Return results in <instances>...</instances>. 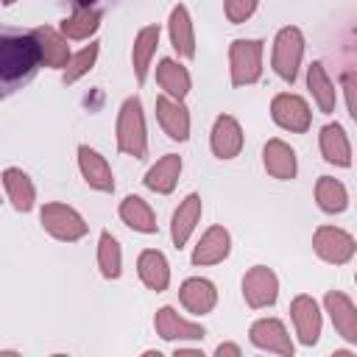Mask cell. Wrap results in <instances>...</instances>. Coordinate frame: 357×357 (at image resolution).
<instances>
[{"label":"cell","mask_w":357,"mask_h":357,"mask_svg":"<svg viewBox=\"0 0 357 357\" xmlns=\"http://www.w3.org/2000/svg\"><path fill=\"white\" fill-rule=\"evenodd\" d=\"M42 67V50L33 31L0 25V100L22 92Z\"/></svg>","instance_id":"obj_1"},{"label":"cell","mask_w":357,"mask_h":357,"mask_svg":"<svg viewBox=\"0 0 357 357\" xmlns=\"http://www.w3.org/2000/svg\"><path fill=\"white\" fill-rule=\"evenodd\" d=\"M117 148L134 159H145L148 153V134H145V114L139 98H126L117 114Z\"/></svg>","instance_id":"obj_2"},{"label":"cell","mask_w":357,"mask_h":357,"mask_svg":"<svg viewBox=\"0 0 357 357\" xmlns=\"http://www.w3.org/2000/svg\"><path fill=\"white\" fill-rule=\"evenodd\" d=\"M229 70L234 86L257 84L262 75V42L259 39H234L229 45Z\"/></svg>","instance_id":"obj_3"},{"label":"cell","mask_w":357,"mask_h":357,"mask_svg":"<svg viewBox=\"0 0 357 357\" xmlns=\"http://www.w3.org/2000/svg\"><path fill=\"white\" fill-rule=\"evenodd\" d=\"M39 223H42V229L50 234V237H56V240H64V243H75V240H81L84 234H86V220L73 209V206H67V204H45L42 206V212H39Z\"/></svg>","instance_id":"obj_4"},{"label":"cell","mask_w":357,"mask_h":357,"mask_svg":"<svg viewBox=\"0 0 357 357\" xmlns=\"http://www.w3.org/2000/svg\"><path fill=\"white\" fill-rule=\"evenodd\" d=\"M301 56H304V36L296 25H284L279 33H276V42H273V70L282 81H296L298 75V64H301Z\"/></svg>","instance_id":"obj_5"},{"label":"cell","mask_w":357,"mask_h":357,"mask_svg":"<svg viewBox=\"0 0 357 357\" xmlns=\"http://www.w3.org/2000/svg\"><path fill=\"white\" fill-rule=\"evenodd\" d=\"M312 248L324 262L332 265H343L354 257V237L337 226H318L312 234Z\"/></svg>","instance_id":"obj_6"},{"label":"cell","mask_w":357,"mask_h":357,"mask_svg":"<svg viewBox=\"0 0 357 357\" xmlns=\"http://www.w3.org/2000/svg\"><path fill=\"white\" fill-rule=\"evenodd\" d=\"M271 117H273L276 126H282L293 134H304L312 123V112H310L307 100L301 95H293V92H282V95L273 98Z\"/></svg>","instance_id":"obj_7"},{"label":"cell","mask_w":357,"mask_h":357,"mask_svg":"<svg viewBox=\"0 0 357 357\" xmlns=\"http://www.w3.org/2000/svg\"><path fill=\"white\" fill-rule=\"evenodd\" d=\"M279 296V279L271 268L265 265H254L245 276H243V298L248 307L254 310H262V307H271Z\"/></svg>","instance_id":"obj_8"},{"label":"cell","mask_w":357,"mask_h":357,"mask_svg":"<svg viewBox=\"0 0 357 357\" xmlns=\"http://www.w3.org/2000/svg\"><path fill=\"white\" fill-rule=\"evenodd\" d=\"M248 335H251V343L257 349H265V351H273V354H282V357H293V340H290V335H287V329L279 318L254 321Z\"/></svg>","instance_id":"obj_9"},{"label":"cell","mask_w":357,"mask_h":357,"mask_svg":"<svg viewBox=\"0 0 357 357\" xmlns=\"http://www.w3.org/2000/svg\"><path fill=\"white\" fill-rule=\"evenodd\" d=\"M290 318H293L296 335L304 346L318 343V337H321V310H318L312 296H304V293L296 296L293 304H290Z\"/></svg>","instance_id":"obj_10"},{"label":"cell","mask_w":357,"mask_h":357,"mask_svg":"<svg viewBox=\"0 0 357 357\" xmlns=\"http://www.w3.org/2000/svg\"><path fill=\"white\" fill-rule=\"evenodd\" d=\"M153 326H156V335L162 340H204V335H206L201 324H192V321L181 318L173 307L156 310Z\"/></svg>","instance_id":"obj_11"},{"label":"cell","mask_w":357,"mask_h":357,"mask_svg":"<svg viewBox=\"0 0 357 357\" xmlns=\"http://www.w3.org/2000/svg\"><path fill=\"white\" fill-rule=\"evenodd\" d=\"M209 145H212V153L218 159H234L243 151V128H240V123L231 114H220L215 120V126H212Z\"/></svg>","instance_id":"obj_12"},{"label":"cell","mask_w":357,"mask_h":357,"mask_svg":"<svg viewBox=\"0 0 357 357\" xmlns=\"http://www.w3.org/2000/svg\"><path fill=\"white\" fill-rule=\"evenodd\" d=\"M156 120L165 128V134L176 142H184L190 137V112L184 109L181 100H173L167 95L156 98Z\"/></svg>","instance_id":"obj_13"},{"label":"cell","mask_w":357,"mask_h":357,"mask_svg":"<svg viewBox=\"0 0 357 357\" xmlns=\"http://www.w3.org/2000/svg\"><path fill=\"white\" fill-rule=\"evenodd\" d=\"M78 167H81V176L84 181L98 190V192H112L114 190V176H112V167L109 162L89 145H81L78 148Z\"/></svg>","instance_id":"obj_14"},{"label":"cell","mask_w":357,"mask_h":357,"mask_svg":"<svg viewBox=\"0 0 357 357\" xmlns=\"http://www.w3.org/2000/svg\"><path fill=\"white\" fill-rule=\"evenodd\" d=\"M324 304H326V312H329L335 329L340 332V337L349 343H357V310H354L351 298L340 290H329L324 296Z\"/></svg>","instance_id":"obj_15"},{"label":"cell","mask_w":357,"mask_h":357,"mask_svg":"<svg viewBox=\"0 0 357 357\" xmlns=\"http://www.w3.org/2000/svg\"><path fill=\"white\" fill-rule=\"evenodd\" d=\"M178 301L192 312V315H206L215 310L218 304V290L209 279H201V276H192L187 279L181 287H178Z\"/></svg>","instance_id":"obj_16"},{"label":"cell","mask_w":357,"mask_h":357,"mask_svg":"<svg viewBox=\"0 0 357 357\" xmlns=\"http://www.w3.org/2000/svg\"><path fill=\"white\" fill-rule=\"evenodd\" d=\"M231 251V237L223 226H212L204 231V237L198 240L195 251H192V265H218L229 257Z\"/></svg>","instance_id":"obj_17"},{"label":"cell","mask_w":357,"mask_h":357,"mask_svg":"<svg viewBox=\"0 0 357 357\" xmlns=\"http://www.w3.org/2000/svg\"><path fill=\"white\" fill-rule=\"evenodd\" d=\"M262 165H265V170L273 178H282V181H290L296 176V170H298L296 151L284 139H268L265 142V148H262Z\"/></svg>","instance_id":"obj_18"},{"label":"cell","mask_w":357,"mask_h":357,"mask_svg":"<svg viewBox=\"0 0 357 357\" xmlns=\"http://www.w3.org/2000/svg\"><path fill=\"white\" fill-rule=\"evenodd\" d=\"M167 31H170V45L181 59H192L195 56V31H192V20L187 6H173L170 20H167Z\"/></svg>","instance_id":"obj_19"},{"label":"cell","mask_w":357,"mask_h":357,"mask_svg":"<svg viewBox=\"0 0 357 357\" xmlns=\"http://www.w3.org/2000/svg\"><path fill=\"white\" fill-rule=\"evenodd\" d=\"M318 142H321V153L329 165H337V167L351 165V145H349V137L340 123H326L318 134Z\"/></svg>","instance_id":"obj_20"},{"label":"cell","mask_w":357,"mask_h":357,"mask_svg":"<svg viewBox=\"0 0 357 357\" xmlns=\"http://www.w3.org/2000/svg\"><path fill=\"white\" fill-rule=\"evenodd\" d=\"M137 273H139V279H142V284H145L148 290L162 293V290H167V284H170L167 259H165V254L156 251V248H145V251L139 254V259H137Z\"/></svg>","instance_id":"obj_21"},{"label":"cell","mask_w":357,"mask_h":357,"mask_svg":"<svg viewBox=\"0 0 357 357\" xmlns=\"http://www.w3.org/2000/svg\"><path fill=\"white\" fill-rule=\"evenodd\" d=\"M198 218H201V195H198V192H190V195L178 204V209L173 212L170 237H173V245H176V248H184V245H187V240H190V234H192Z\"/></svg>","instance_id":"obj_22"},{"label":"cell","mask_w":357,"mask_h":357,"mask_svg":"<svg viewBox=\"0 0 357 357\" xmlns=\"http://www.w3.org/2000/svg\"><path fill=\"white\" fill-rule=\"evenodd\" d=\"M33 36H36V42H39L42 61H45L47 67H56V70L67 67V61H70L73 53H70L67 39H64L59 31H53V28H47V25H39V28H33Z\"/></svg>","instance_id":"obj_23"},{"label":"cell","mask_w":357,"mask_h":357,"mask_svg":"<svg viewBox=\"0 0 357 357\" xmlns=\"http://www.w3.org/2000/svg\"><path fill=\"white\" fill-rule=\"evenodd\" d=\"M159 25H145L139 28L137 39H134V47H131V64H134V75L139 84H145L148 78V67H151V56L156 53L159 47Z\"/></svg>","instance_id":"obj_24"},{"label":"cell","mask_w":357,"mask_h":357,"mask_svg":"<svg viewBox=\"0 0 357 357\" xmlns=\"http://www.w3.org/2000/svg\"><path fill=\"white\" fill-rule=\"evenodd\" d=\"M178 173H181V156L167 153L145 173V187L159 192V195H170L178 184Z\"/></svg>","instance_id":"obj_25"},{"label":"cell","mask_w":357,"mask_h":357,"mask_svg":"<svg viewBox=\"0 0 357 357\" xmlns=\"http://www.w3.org/2000/svg\"><path fill=\"white\" fill-rule=\"evenodd\" d=\"M3 187H6L8 201L14 204L17 212H31V209H33L36 190H33V181L28 178V173H22L20 167L3 170Z\"/></svg>","instance_id":"obj_26"},{"label":"cell","mask_w":357,"mask_h":357,"mask_svg":"<svg viewBox=\"0 0 357 357\" xmlns=\"http://www.w3.org/2000/svg\"><path fill=\"white\" fill-rule=\"evenodd\" d=\"M156 81H159V86L165 89V95L173 98V100H184L187 92H190V73H187V67H181V64L173 61V59H162V61H159V67H156Z\"/></svg>","instance_id":"obj_27"},{"label":"cell","mask_w":357,"mask_h":357,"mask_svg":"<svg viewBox=\"0 0 357 357\" xmlns=\"http://www.w3.org/2000/svg\"><path fill=\"white\" fill-rule=\"evenodd\" d=\"M120 218L126 226H131L134 231H142V234H153L156 231V215L153 209L148 206L145 198L139 195H126L123 204H120Z\"/></svg>","instance_id":"obj_28"},{"label":"cell","mask_w":357,"mask_h":357,"mask_svg":"<svg viewBox=\"0 0 357 357\" xmlns=\"http://www.w3.org/2000/svg\"><path fill=\"white\" fill-rule=\"evenodd\" d=\"M307 86H310V92H312V98H315V103H318V109L324 114L335 112L337 92H335V84L329 81V75H326V70H324L321 61H312L307 67Z\"/></svg>","instance_id":"obj_29"},{"label":"cell","mask_w":357,"mask_h":357,"mask_svg":"<svg viewBox=\"0 0 357 357\" xmlns=\"http://www.w3.org/2000/svg\"><path fill=\"white\" fill-rule=\"evenodd\" d=\"M315 201H318V206H321L324 212L337 215V212H343V209L349 206V192H346V187H343L337 178L321 176V178L315 181Z\"/></svg>","instance_id":"obj_30"},{"label":"cell","mask_w":357,"mask_h":357,"mask_svg":"<svg viewBox=\"0 0 357 357\" xmlns=\"http://www.w3.org/2000/svg\"><path fill=\"white\" fill-rule=\"evenodd\" d=\"M100 11L98 8H75L70 17L61 20V36L64 39H86L98 31Z\"/></svg>","instance_id":"obj_31"},{"label":"cell","mask_w":357,"mask_h":357,"mask_svg":"<svg viewBox=\"0 0 357 357\" xmlns=\"http://www.w3.org/2000/svg\"><path fill=\"white\" fill-rule=\"evenodd\" d=\"M98 268L103 279H120L123 273V254L117 240L109 231H100V240H98Z\"/></svg>","instance_id":"obj_32"},{"label":"cell","mask_w":357,"mask_h":357,"mask_svg":"<svg viewBox=\"0 0 357 357\" xmlns=\"http://www.w3.org/2000/svg\"><path fill=\"white\" fill-rule=\"evenodd\" d=\"M98 50H100V42H89L84 50H78L75 56H70V61L64 67V84H75L81 75H86L95 67Z\"/></svg>","instance_id":"obj_33"},{"label":"cell","mask_w":357,"mask_h":357,"mask_svg":"<svg viewBox=\"0 0 357 357\" xmlns=\"http://www.w3.org/2000/svg\"><path fill=\"white\" fill-rule=\"evenodd\" d=\"M257 3H259V0H226V3H223V8H226L229 22H234V25L245 22V20L257 11Z\"/></svg>","instance_id":"obj_34"},{"label":"cell","mask_w":357,"mask_h":357,"mask_svg":"<svg viewBox=\"0 0 357 357\" xmlns=\"http://www.w3.org/2000/svg\"><path fill=\"white\" fill-rule=\"evenodd\" d=\"M343 89H346V106H349V114L354 117V73H343Z\"/></svg>","instance_id":"obj_35"},{"label":"cell","mask_w":357,"mask_h":357,"mask_svg":"<svg viewBox=\"0 0 357 357\" xmlns=\"http://www.w3.org/2000/svg\"><path fill=\"white\" fill-rule=\"evenodd\" d=\"M215 354H218V357H240V346H234V343H220V346L215 349Z\"/></svg>","instance_id":"obj_36"},{"label":"cell","mask_w":357,"mask_h":357,"mask_svg":"<svg viewBox=\"0 0 357 357\" xmlns=\"http://www.w3.org/2000/svg\"><path fill=\"white\" fill-rule=\"evenodd\" d=\"M73 8H95V3H100V0H67Z\"/></svg>","instance_id":"obj_37"},{"label":"cell","mask_w":357,"mask_h":357,"mask_svg":"<svg viewBox=\"0 0 357 357\" xmlns=\"http://www.w3.org/2000/svg\"><path fill=\"white\" fill-rule=\"evenodd\" d=\"M176 357H201V351L198 349H181V346H176Z\"/></svg>","instance_id":"obj_38"},{"label":"cell","mask_w":357,"mask_h":357,"mask_svg":"<svg viewBox=\"0 0 357 357\" xmlns=\"http://www.w3.org/2000/svg\"><path fill=\"white\" fill-rule=\"evenodd\" d=\"M0 3H3V6H11V3H17V0H0Z\"/></svg>","instance_id":"obj_39"}]
</instances>
